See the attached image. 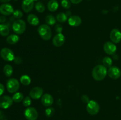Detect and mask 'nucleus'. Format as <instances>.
<instances>
[{
    "instance_id": "nucleus-1",
    "label": "nucleus",
    "mask_w": 121,
    "mask_h": 120,
    "mask_svg": "<svg viewBox=\"0 0 121 120\" xmlns=\"http://www.w3.org/2000/svg\"><path fill=\"white\" fill-rule=\"evenodd\" d=\"M108 74V69L104 65H97L92 69L93 78L97 81H100L105 78Z\"/></svg>"
},
{
    "instance_id": "nucleus-2",
    "label": "nucleus",
    "mask_w": 121,
    "mask_h": 120,
    "mask_svg": "<svg viewBox=\"0 0 121 120\" xmlns=\"http://www.w3.org/2000/svg\"><path fill=\"white\" fill-rule=\"evenodd\" d=\"M39 35L44 41H48L52 37V30L47 24H42L37 29Z\"/></svg>"
},
{
    "instance_id": "nucleus-3",
    "label": "nucleus",
    "mask_w": 121,
    "mask_h": 120,
    "mask_svg": "<svg viewBox=\"0 0 121 120\" xmlns=\"http://www.w3.org/2000/svg\"><path fill=\"white\" fill-rule=\"evenodd\" d=\"M12 28L14 32L17 35L22 34L26 31V23L24 20L19 19L13 22Z\"/></svg>"
},
{
    "instance_id": "nucleus-4",
    "label": "nucleus",
    "mask_w": 121,
    "mask_h": 120,
    "mask_svg": "<svg viewBox=\"0 0 121 120\" xmlns=\"http://www.w3.org/2000/svg\"><path fill=\"white\" fill-rule=\"evenodd\" d=\"M7 89L8 92L13 94L15 93L20 88V82L17 79L10 78L7 82Z\"/></svg>"
},
{
    "instance_id": "nucleus-5",
    "label": "nucleus",
    "mask_w": 121,
    "mask_h": 120,
    "mask_svg": "<svg viewBox=\"0 0 121 120\" xmlns=\"http://www.w3.org/2000/svg\"><path fill=\"white\" fill-rule=\"evenodd\" d=\"M100 110V105L99 104L94 100H91L86 106V111L90 115H96Z\"/></svg>"
},
{
    "instance_id": "nucleus-6",
    "label": "nucleus",
    "mask_w": 121,
    "mask_h": 120,
    "mask_svg": "<svg viewBox=\"0 0 121 120\" xmlns=\"http://www.w3.org/2000/svg\"><path fill=\"white\" fill-rule=\"evenodd\" d=\"M0 55L1 57L6 61H12L15 59L14 52L8 48H4L1 49Z\"/></svg>"
},
{
    "instance_id": "nucleus-7",
    "label": "nucleus",
    "mask_w": 121,
    "mask_h": 120,
    "mask_svg": "<svg viewBox=\"0 0 121 120\" xmlns=\"http://www.w3.org/2000/svg\"><path fill=\"white\" fill-rule=\"evenodd\" d=\"M13 100L11 97L8 95L0 96V108L2 109H7L12 106Z\"/></svg>"
},
{
    "instance_id": "nucleus-8",
    "label": "nucleus",
    "mask_w": 121,
    "mask_h": 120,
    "mask_svg": "<svg viewBox=\"0 0 121 120\" xmlns=\"http://www.w3.org/2000/svg\"><path fill=\"white\" fill-rule=\"evenodd\" d=\"M24 116L27 120H36L38 118V112L33 107H27L24 111Z\"/></svg>"
},
{
    "instance_id": "nucleus-9",
    "label": "nucleus",
    "mask_w": 121,
    "mask_h": 120,
    "mask_svg": "<svg viewBox=\"0 0 121 120\" xmlns=\"http://www.w3.org/2000/svg\"><path fill=\"white\" fill-rule=\"evenodd\" d=\"M14 8L12 5L8 3H4L0 5V14L4 16H9L14 12Z\"/></svg>"
},
{
    "instance_id": "nucleus-10",
    "label": "nucleus",
    "mask_w": 121,
    "mask_h": 120,
    "mask_svg": "<svg viewBox=\"0 0 121 120\" xmlns=\"http://www.w3.org/2000/svg\"><path fill=\"white\" fill-rule=\"evenodd\" d=\"M108 75L113 80H117L121 76V69L116 66H111L108 69Z\"/></svg>"
},
{
    "instance_id": "nucleus-11",
    "label": "nucleus",
    "mask_w": 121,
    "mask_h": 120,
    "mask_svg": "<svg viewBox=\"0 0 121 120\" xmlns=\"http://www.w3.org/2000/svg\"><path fill=\"white\" fill-rule=\"evenodd\" d=\"M104 50L108 55H114L117 52V47L113 42L108 41L104 44Z\"/></svg>"
},
{
    "instance_id": "nucleus-12",
    "label": "nucleus",
    "mask_w": 121,
    "mask_h": 120,
    "mask_svg": "<svg viewBox=\"0 0 121 120\" xmlns=\"http://www.w3.org/2000/svg\"><path fill=\"white\" fill-rule=\"evenodd\" d=\"M43 95V89L41 87H35L31 89L30 92V96L34 100L41 98Z\"/></svg>"
},
{
    "instance_id": "nucleus-13",
    "label": "nucleus",
    "mask_w": 121,
    "mask_h": 120,
    "mask_svg": "<svg viewBox=\"0 0 121 120\" xmlns=\"http://www.w3.org/2000/svg\"><path fill=\"white\" fill-rule=\"evenodd\" d=\"M53 44L56 47H60L63 45L66 41V38L62 33L57 34L53 37Z\"/></svg>"
},
{
    "instance_id": "nucleus-14",
    "label": "nucleus",
    "mask_w": 121,
    "mask_h": 120,
    "mask_svg": "<svg viewBox=\"0 0 121 120\" xmlns=\"http://www.w3.org/2000/svg\"><path fill=\"white\" fill-rule=\"evenodd\" d=\"M110 39L114 44L119 43L121 41V32L118 29H113L110 32Z\"/></svg>"
},
{
    "instance_id": "nucleus-15",
    "label": "nucleus",
    "mask_w": 121,
    "mask_h": 120,
    "mask_svg": "<svg viewBox=\"0 0 121 120\" xmlns=\"http://www.w3.org/2000/svg\"><path fill=\"white\" fill-rule=\"evenodd\" d=\"M41 104L46 107H50L54 102V99L51 94L46 93L43 95L41 98Z\"/></svg>"
},
{
    "instance_id": "nucleus-16",
    "label": "nucleus",
    "mask_w": 121,
    "mask_h": 120,
    "mask_svg": "<svg viewBox=\"0 0 121 120\" xmlns=\"http://www.w3.org/2000/svg\"><path fill=\"white\" fill-rule=\"evenodd\" d=\"M34 5V0H23L21 7L24 12L28 13L33 10Z\"/></svg>"
},
{
    "instance_id": "nucleus-17",
    "label": "nucleus",
    "mask_w": 121,
    "mask_h": 120,
    "mask_svg": "<svg viewBox=\"0 0 121 120\" xmlns=\"http://www.w3.org/2000/svg\"><path fill=\"white\" fill-rule=\"evenodd\" d=\"M82 19L78 15H72L70 16L68 19L69 24L72 27H79L82 24Z\"/></svg>"
},
{
    "instance_id": "nucleus-18",
    "label": "nucleus",
    "mask_w": 121,
    "mask_h": 120,
    "mask_svg": "<svg viewBox=\"0 0 121 120\" xmlns=\"http://www.w3.org/2000/svg\"><path fill=\"white\" fill-rule=\"evenodd\" d=\"M27 20L28 24H30L33 26H37V25H39V22H40V20H39V18L35 14H29L27 16Z\"/></svg>"
},
{
    "instance_id": "nucleus-19",
    "label": "nucleus",
    "mask_w": 121,
    "mask_h": 120,
    "mask_svg": "<svg viewBox=\"0 0 121 120\" xmlns=\"http://www.w3.org/2000/svg\"><path fill=\"white\" fill-rule=\"evenodd\" d=\"M20 40V37L17 34H11L8 35L6 39V41L8 44L14 45L17 43Z\"/></svg>"
},
{
    "instance_id": "nucleus-20",
    "label": "nucleus",
    "mask_w": 121,
    "mask_h": 120,
    "mask_svg": "<svg viewBox=\"0 0 121 120\" xmlns=\"http://www.w3.org/2000/svg\"><path fill=\"white\" fill-rule=\"evenodd\" d=\"M59 8V3L56 0H50L47 4V8L50 12H55Z\"/></svg>"
},
{
    "instance_id": "nucleus-21",
    "label": "nucleus",
    "mask_w": 121,
    "mask_h": 120,
    "mask_svg": "<svg viewBox=\"0 0 121 120\" xmlns=\"http://www.w3.org/2000/svg\"><path fill=\"white\" fill-rule=\"evenodd\" d=\"M9 34V28L7 25L4 24H0V35L2 36H8Z\"/></svg>"
},
{
    "instance_id": "nucleus-22",
    "label": "nucleus",
    "mask_w": 121,
    "mask_h": 120,
    "mask_svg": "<svg viewBox=\"0 0 121 120\" xmlns=\"http://www.w3.org/2000/svg\"><path fill=\"white\" fill-rule=\"evenodd\" d=\"M3 72L7 77H10L13 73V68L11 65L7 64L4 67Z\"/></svg>"
},
{
    "instance_id": "nucleus-23",
    "label": "nucleus",
    "mask_w": 121,
    "mask_h": 120,
    "mask_svg": "<svg viewBox=\"0 0 121 120\" xmlns=\"http://www.w3.org/2000/svg\"><path fill=\"white\" fill-rule=\"evenodd\" d=\"M13 100L14 102L18 103V102H21L22 100H24V95L21 92H17L14 93V95H13Z\"/></svg>"
},
{
    "instance_id": "nucleus-24",
    "label": "nucleus",
    "mask_w": 121,
    "mask_h": 120,
    "mask_svg": "<svg viewBox=\"0 0 121 120\" xmlns=\"http://www.w3.org/2000/svg\"><path fill=\"white\" fill-rule=\"evenodd\" d=\"M45 22H46V24L48 25H53L56 22V18L53 15L50 14V15H47L46 16Z\"/></svg>"
},
{
    "instance_id": "nucleus-25",
    "label": "nucleus",
    "mask_w": 121,
    "mask_h": 120,
    "mask_svg": "<svg viewBox=\"0 0 121 120\" xmlns=\"http://www.w3.org/2000/svg\"><path fill=\"white\" fill-rule=\"evenodd\" d=\"M20 82L24 85H29L31 84V80L30 77L27 75H23L20 77Z\"/></svg>"
},
{
    "instance_id": "nucleus-26",
    "label": "nucleus",
    "mask_w": 121,
    "mask_h": 120,
    "mask_svg": "<svg viewBox=\"0 0 121 120\" xmlns=\"http://www.w3.org/2000/svg\"><path fill=\"white\" fill-rule=\"evenodd\" d=\"M56 20L59 22L64 23L67 20V15L64 12H60L56 15Z\"/></svg>"
},
{
    "instance_id": "nucleus-27",
    "label": "nucleus",
    "mask_w": 121,
    "mask_h": 120,
    "mask_svg": "<svg viewBox=\"0 0 121 120\" xmlns=\"http://www.w3.org/2000/svg\"><path fill=\"white\" fill-rule=\"evenodd\" d=\"M34 6H35V10L39 13L43 12L46 10V7L44 5V4H43L41 2H37L34 5Z\"/></svg>"
},
{
    "instance_id": "nucleus-28",
    "label": "nucleus",
    "mask_w": 121,
    "mask_h": 120,
    "mask_svg": "<svg viewBox=\"0 0 121 120\" xmlns=\"http://www.w3.org/2000/svg\"><path fill=\"white\" fill-rule=\"evenodd\" d=\"M103 64L105 67H106V68H109L111 66H112L113 64V61H112V59L109 56H105L104 59H103Z\"/></svg>"
},
{
    "instance_id": "nucleus-29",
    "label": "nucleus",
    "mask_w": 121,
    "mask_h": 120,
    "mask_svg": "<svg viewBox=\"0 0 121 120\" xmlns=\"http://www.w3.org/2000/svg\"><path fill=\"white\" fill-rule=\"evenodd\" d=\"M13 15L14 18L17 19V20H19V19L22 17V16H23V13L21 11L19 10V9H16V10L14 11Z\"/></svg>"
},
{
    "instance_id": "nucleus-30",
    "label": "nucleus",
    "mask_w": 121,
    "mask_h": 120,
    "mask_svg": "<svg viewBox=\"0 0 121 120\" xmlns=\"http://www.w3.org/2000/svg\"><path fill=\"white\" fill-rule=\"evenodd\" d=\"M31 104V98L30 96H27L22 100V104L24 107H29Z\"/></svg>"
},
{
    "instance_id": "nucleus-31",
    "label": "nucleus",
    "mask_w": 121,
    "mask_h": 120,
    "mask_svg": "<svg viewBox=\"0 0 121 120\" xmlns=\"http://www.w3.org/2000/svg\"><path fill=\"white\" fill-rule=\"evenodd\" d=\"M54 112H55V110L52 107H49V108H47L45 110V114L47 117H51L54 115Z\"/></svg>"
},
{
    "instance_id": "nucleus-32",
    "label": "nucleus",
    "mask_w": 121,
    "mask_h": 120,
    "mask_svg": "<svg viewBox=\"0 0 121 120\" xmlns=\"http://www.w3.org/2000/svg\"><path fill=\"white\" fill-rule=\"evenodd\" d=\"M71 3L70 0H61V5L65 9H69L71 7Z\"/></svg>"
},
{
    "instance_id": "nucleus-33",
    "label": "nucleus",
    "mask_w": 121,
    "mask_h": 120,
    "mask_svg": "<svg viewBox=\"0 0 121 120\" xmlns=\"http://www.w3.org/2000/svg\"><path fill=\"white\" fill-rule=\"evenodd\" d=\"M54 29H55L56 31L57 32V34H60V33H61L63 31V26L61 25L60 24H56L54 27Z\"/></svg>"
},
{
    "instance_id": "nucleus-34",
    "label": "nucleus",
    "mask_w": 121,
    "mask_h": 120,
    "mask_svg": "<svg viewBox=\"0 0 121 120\" xmlns=\"http://www.w3.org/2000/svg\"><path fill=\"white\" fill-rule=\"evenodd\" d=\"M81 100L83 103L86 104H87L90 101H91L89 98V96L87 95H83L81 97Z\"/></svg>"
},
{
    "instance_id": "nucleus-35",
    "label": "nucleus",
    "mask_w": 121,
    "mask_h": 120,
    "mask_svg": "<svg viewBox=\"0 0 121 120\" xmlns=\"http://www.w3.org/2000/svg\"><path fill=\"white\" fill-rule=\"evenodd\" d=\"M5 91V87L3 84L0 83V96L4 93Z\"/></svg>"
},
{
    "instance_id": "nucleus-36",
    "label": "nucleus",
    "mask_w": 121,
    "mask_h": 120,
    "mask_svg": "<svg viewBox=\"0 0 121 120\" xmlns=\"http://www.w3.org/2000/svg\"><path fill=\"white\" fill-rule=\"evenodd\" d=\"M70 1L73 4H78L80 3L83 0H70Z\"/></svg>"
},
{
    "instance_id": "nucleus-37",
    "label": "nucleus",
    "mask_w": 121,
    "mask_h": 120,
    "mask_svg": "<svg viewBox=\"0 0 121 120\" xmlns=\"http://www.w3.org/2000/svg\"><path fill=\"white\" fill-rule=\"evenodd\" d=\"M6 21V18L4 16H0V22H4Z\"/></svg>"
},
{
    "instance_id": "nucleus-38",
    "label": "nucleus",
    "mask_w": 121,
    "mask_h": 120,
    "mask_svg": "<svg viewBox=\"0 0 121 120\" xmlns=\"http://www.w3.org/2000/svg\"><path fill=\"white\" fill-rule=\"evenodd\" d=\"M11 0H0V2H2V3H7V2H9Z\"/></svg>"
},
{
    "instance_id": "nucleus-39",
    "label": "nucleus",
    "mask_w": 121,
    "mask_h": 120,
    "mask_svg": "<svg viewBox=\"0 0 121 120\" xmlns=\"http://www.w3.org/2000/svg\"><path fill=\"white\" fill-rule=\"evenodd\" d=\"M34 1H40V0H34Z\"/></svg>"
},
{
    "instance_id": "nucleus-40",
    "label": "nucleus",
    "mask_w": 121,
    "mask_h": 120,
    "mask_svg": "<svg viewBox=\"0 0 121 120\" xmlns=\"http://www.w3.org/2000/svg\"></svg>"
}]
</instances>
